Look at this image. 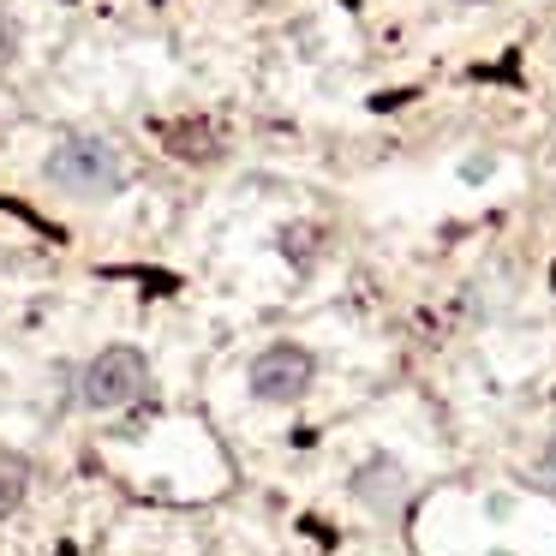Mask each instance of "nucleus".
Here are the masks:
<instances>
[{
    "label": "nucleus",
    "mask_w": 556,
    "mask_h": 556,
    "mask_svg": "<svg viewBox=\"0 0 556 556\" xmlns=\"http://www.w3.org/2000/svg\"><path fill=\"white\" fill-rule=\"evenodd\" d=\"M49 186H61V192H73V198H109L126 186V162L109 138L66 132L61 144L49 150Z\"/></svg>",
    "instance_id": "f257e3e1"
},
{
    "label": "nucleus",
    "mask_w": 556,
    "mask_h": 556,
    "mask_svg": "<svg viewBox=\"0 0 556 556\" xmlns=\"http://www.w3.org/2000/svg\"><path fill=\"white\" fill-rule=\"evenodd\" d=\"M150 389V365L138 348H102L97 359L78 371V401L90 413H114V407H132L138 395Z\"/></svg>",
    "instance_id": "f03ea898"
},
{
    "label": "nucleus",
    "mask_w": 556,
    "mask_h": 556,
    "mask_svg": "<svg viewBox=\"0 0 556 556\" xmlns=\"http://www.w3.org/2000/svg\"><path fill=\"white\" fill-rule=\"evenodd\" d=\"M312 377H317L312 348H300V341H276V348H264L252 359L245 383H252V395L264 401V407H293V401L312 389Z\"/></svg>",
    "instance_id": "7ed1b4c3"
},
{
    "label": "nucleus",
    "mask_w": 556,
    "mask_h": 556,
    "mask_svg": "<svg viewBox=\"0 0 556 556\" xmlns=\"http://www.w3.org/2000/svg\"><path fill=\"white\" fill-rule=\"evenodd\" d=\"M353 496H359L371 515H395V508L407 503V472H401V460L371 455L359 472H353Z\"/></svg>",
    "instance_id": "20e7f679"
},
{
    "label": "nucleus",
    "mask_w": 556,
    "mask_h": 556,
    "mask_svg": "<svg viewBox=\"0 0 556 556\" xmlns=\"http://www.w3.org/2000/svg\"><path fill=\"white\" fill-rule=\"evenodd\" d=\"M25 484H30V467H25V455L0 443V520H7L18 503H25Z\"/></svg>",
    "instance_id": "39448f33"
},
{
    "label": "nucleus",
    "mask_w": 556,
    "mask_h": 556,
    "mask_svg": "<svg viewBox=\"0 0 556 556\" xmlns=\"http://www.w3.org/2000/svg\"><path fill=\"white\" fill-rule=\"evenodd\" d=\"M18 66V25H13V13H0V78Z\"/></svg>",
    "instance_id": "423d86ee"
},
{
    "label": "nucleus",
    "mask_w": 556,
    "mask_h": 556,
    "mask_svg": "<svg viewBox=\"0 0 556 556\" xmlns=\"http://www.w3.org/2000/svg\"><path fill=\"white\" fill-rule=\"evenodd\" d=\"M539 467H544V479L556 484V437H551V443H544V460H539Z\"/></svg>",
    "instance_id": "0eeeda50"
},
{
    "label": "nucleus",
    "mask_w": 556,
    "mask_h": 556,
    "mask_svg": "<svg viewBox=\"0 0 556 556\" xmlns=\"http://www.w3.org/2000/svg\"><path fill=\"white\" fill-rule=\"evenodd\" d=\"M460 7H491V0H460Z\"/></svg>",
    "instance_id": "6e6552de"
},
{
    "label": "nucleus",
    "mask_w": 556,
    "mask_h": 556,
    "mask_svg": "<svg viewBox=\"0 0 556 556\" xmlns=\"http://www.w3.org/2000/svg\"><path fill=\"white\" fill-rule=\"evenodd\" d=\"M252 7H269V0H252Z\"/></svg>",
    "instance_id": "1a4fd4ad"
}]
</instances>
